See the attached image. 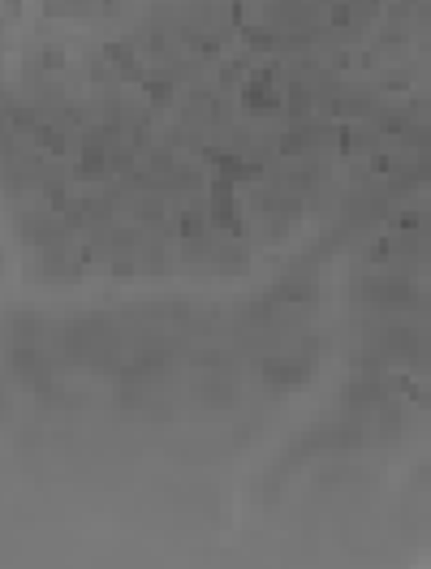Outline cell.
I'll return each instance as SVG.
<instances>
[{
  "label": "cell",
  "mask_w": 431,
  "mask_h": 569,
  "mask_svg": "<svg viewBox=\"0 0 431 569\" xmlns=\"http://www.w3.org/2000/svg\"><path fill=\"white\" fill-rule=\"evenodd\" d=\"M263 375L272 384H302L306 380V367L302 363H289V358H268L263 363Z\"/></svg>",
  "instance_id": "6da1fadb"
},
{
  "label": "cell",
  "mask_w": 431,
  "mask_h": 569,
  "mask_svg": "<svg viewBox=\"0 0 431 569\" xmlns=\"http://www.w3.org/2000/svg\"><path fill=\"white\" fill-rule=\"evenodd\" d=\"M345 397H349V406H380V401H384V384H375V380H354V384L345 388Z\"/></svg>",
  "instance_id": "7a4b0ae2"
},
{
  "label": "cell",
  "mask_w": 431,
  "mask_h": 569,
  "mask_svg": "<svg viewBox=\"0 0 431 569\" xmlns=\"http://www.w3.org/2000/svg\"><path fill=\"white\" fill-rule=\"evenodd\" d=\"M199 401H203V406H233V401H237V388H233V384H220V380H207V384L199 388Z\"/></svg>",
  "instance_id": "3957f363"
},
{
  "label": "cell",
  "mask_w": 431,
  "mask_h": 569,
  "mask_svg": "<svg viewBox=\"0 0 431 569\" xmlns=\"http://www.w3.org/2000/svg\"><path fill=\"white\" fill-rule=\"evenodd\" d=\"M289 108H294L298 117H306V113H311V91H302V87H294V91H289Z\"/></svg>",
  "instance_id": "277c9868"
}]
</instances>
